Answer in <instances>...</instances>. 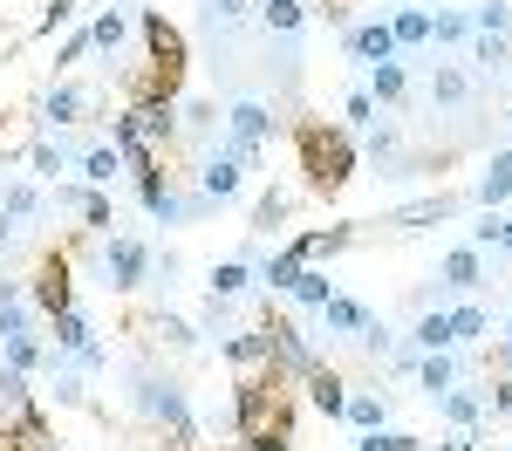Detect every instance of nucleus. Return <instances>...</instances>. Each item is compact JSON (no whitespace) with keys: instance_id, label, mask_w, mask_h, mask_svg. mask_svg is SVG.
Wrapping results in <instances>:
<instances>
[{"instance_id":"nucleus-17","label":"nucleus","mask_w":512,"mask_h":451,"mask_svg":"<svg viewBox=\"0 0 512 451\" xmlns=\"http://www.w3.org/2000/svg\"><path fill=\"white\" fill-rule=\"evenodd\" d=\"M219 123H226L219 103H178V137H192V144H219Z\"/></svg>"},{"instance_id":"nucleus-26","label":"nucleus","mask_w":512,"mask_h":451,"mask_svg":"<svg viewBox=\"0 0 512 451\" xmlns=\"http://www.w3.org/2000/svg\"><path fill=\"white\" fill-rule=\"evenodd\" d=\"M437 410H444V424H451V431H472L478 417H485V397H478V390H444Z\"/></svg>"},{"instance_id":"nucleus-3","label":"nucleus","mask_w":512,"mask_h":451,"mask_svg":"<svg viewBox=\"0 0 512 451\" xmlns=\"http://www.w3.org/2000/svg\"><path fill=\"white\" fill-rule=\"evenodd\" d=\"M294 151H301V171H308V192H342L355 171V144L349 130H335V123H294Z\"/></svg>"},{"instance_id":"nucleus-7","label":"nucleus","mask_w":512,"mask_h":451,"mask_svg":"<svg viewBox=\"0 0 512 451\" xmlns=\"http://www.w3.org/2000/svg\"><path fill=\"white\" fill-rule=\"evenodd\" d=\"M342 48H349L362 69L396 62V35H390V21H383V14H376V21H355V28H342Z\"/></svg>"},{"instance_id":"nucleus-38","label":"nucleus","mask_w":512,"mask_h":451,"mask_svg":"<svg viewBox=\"0 0 512 451\" xmlns=\"http://www.w3.org/2000/svg\"><path fill=\"white\" fill-rule=\"evenodd\" d=\"M485 328H492L485 308H451V342H485Z\"/></svg>"},{"instance_id":"nucleus-43","label":"nucleus","mask_w":512,"mask_h":451,"mask_svg":"<svg viewBox=\"0 0 512 451\" xmlns=\"http://www.w3.org/2000/svg\"><path fill=\"white\" fill-rule=\"evenodd\" d=\"M355 451H424V445H417V438H403V431H362Z\"/></svg>"},{"instance_id":"nucleus-30","label":"nucleus","mask_w":512,"mask_h":451,"mask_svg":"<svg viewBox=\"0 0 512 451\" xmlns=\"http://www.w3.org/2000/svg\"><path fill=\"white\" fill-rule=\"evenodd\" d=\"M315 315H321V322H328V328H335V335H349V342H355V328L369 322V315H362V308H355L349 294H328V301H321Z\"/></svg>"},{"instance_id":"nucleus-50","label":"nucleus","mask_w":512,"mask_h":451,"mask_svg":"<svg viewBox=\"0 0 512 451\" xmlns=\"http://www.w3.org/2000/svg\"><path fill=\"white\" fill-rule=\"evenodd\" d=\"M82 55H89V28H76V35L62 41V55H55V69H76Z\"/></svg>"},{"instance_id":"nucleus-51","label":"nucleus","mask_w":512,"mask_h":451,"mask_svg":"<svg viewBox=\"0 0 512 451\" xmlns=\"http://www.w3.org/2000/svg\"><path fill=\"white\" fill-rule=\"evenodd\" d=\"M437 451H478V438H472V431H451V438H444Z\"/></svg>"},{"instance_id":"nucleus-12","label":"nucleus","mask_w":512,"mask_h":451,"mask_svg":"<svg viewBox=\"0 0 512 451\" xmlns=\"http://www.w3.org/2000/svg\"><path fill=\"white\" fill-rule=\"evenodd\" d=\"M82 110H89V96H82L76 82H55L41 96V130H69V123H82Z\"/></svg>"},{"instance_id":"nucleus-39","label":"nucleus","mask_w":512,"mask_h":451,"mask_svg":"<svg viewBox=\"0 0 512 451\" xmlns=\"http://www.w3.org/2000/svg\"><path fill=\"white\" fill-rule=\"evenodd\" d=\"M28 164H35L41 178H62V171H69V151H62V144H55V137H41L35 151H28Z\"/></svg>"},{"instance_id":"nucleus-45","label":"nucleus","mask_w":512,"mask_h":451,"mask_svg":"<svg viewBox=\"0 0 512 451\" xmlns=\"http://www.w3.org/2000/svg\"><path fill=\"white\" fill-rule=\"evenodd\" d=\"M151 328H158V335L171 342V349H192V342H198V328H192V322H178V315H158Z\"/></svg>"},{"instance_id":"nucleus-20","label":"nucleus","mask_w":512,"mask_h":451,"mask_svg":"<svg viewBox=\"0 0 512 451\" xmlns=\"http://www.w3.org/2000/svg\"><path fill=\"white\" fill-rule=\"evenodd\" d=\"M130 35H137V21H130L123 7H103V14L89 21V48H103V55H117V48H123Z\"/></svg>"},{"instance_id":"nucleus-25","label":"nucleus","mask_w":512,"mask_h":451,"mask_svg":"<svg viewBox=\"0 0 512 451\" xmlns=\"http://www.w3.org/2000/svg\"><path fill=\"white\" fill-rule=\"evenodd\" d=\"M369 96H376V110H383V103H403V96H410V69H403V62H376V69H369Z\"/></svg>"},{"instance_id":"nucleus-6","label":"nucleus","mask_w":512,"mask_h":451,"mask_svg":"<svg viewBox=\"0 0 512 451\" xmlns=\"http://www.w3.org/2000/svg\"><path fill=\"white\" fill-rule=\"evenodd\" d=\"M192 178H198V192L219 205V199H233L239 185H246V164H239L233 151H226V137H219V144H205V158H198Z\"/></svg>"},{"instance_id":"nucleus-27","label":"nucleus","mask_w":512,"mask_h":451,"mask_svg":"<svg viewBox=\"0 0 512 451\" xmlns=\"http://www.w3.org/2000/svg\"><path fill=\"white\" fill-rule=\"evenodd\" d=\"M410 342H417L424 356H437V349H458V342H451V315H444V308H431V315H417V328H410Z\"/></svg>"},{"instance_id":"nucleus-2","label":"nucleus","mask_w":512,"mask_h":451,"mask_svg":"<svg viewBox=\"0 0 512 451\" xmlns=\"http://www.w3.org/2000/svg\"><path fill=\"white\" fill-rule=\"evenodd\" d=\"M130 404H137V417H144L151 431H164L178 451L198 445V417H192V404H185V383H178V376H164V369H130Z\"/></svg>"},{"instance_id":"nucleus-9","label":"nucleus","mask_w":512,"mask_h":451,"mask_svg":"<svg viewBox=\"0 0 512 451\" xmlns=\"http://www.w3.org/2000/svg\"><path fill=\"white\" fill-rule=\"evenodd\" d=\"M267 130H274V110L260 96H233L226 103V144H267Z\"/></svg>"},{"instance_id":"nucleus-19","label":"nucleus","mask_w":512,"mask_h":451,"mask_svg":"<svg viewBox=\"0 0 512 451\" xmlns=\"http://www.w3.org/2000/svg\"><path fill=\"white\" fill-rule=\"evenodd\" d=\"M472 199L485 205V212H499V205L512 199V151H499V158L485 164V178L472 185Z\"/></svg>"},{"instance_id":"nucleus-33","label":"nucleus","mask_w":512,"mask_h":451,"mask_svg":"<svg viewBox=\"0 0 512 451\" xmlns=\"http://www.w3.org/2000/svg\"><path fill=\"white\" fill-rule=\"evenodd\" d=\"M383 410H390V404H383L376 390H355V397H349V410H342V417H349L355 431H383Z\"/></svg>"},{"instance_id":"nucleus-15","label":"nucleus","mask_w":512,"mask_h":451,"mask_svg":"<svg viewBox=\"0 0 512 451\" xmlns=\"http://www.w3.org/2000/svg\"><path fill=\"white\" fill-rule=\"evenodd\" d=\"M437 281H444V287H458V294H472V287H485V253H478V246H458V253H444Z\"/></svg>"},{"instance_id":"nucleus-40","label":"nucleus","mask_w":512,"mask_h":451,"mask_svg":"<svg viewBox=\"0 0 512 451\" xmlns=\"http://www.w3.org/2000/svg\"><path fill=\"white\" fill-rule=\"evenodd\" d=\"M301 267H308V260H294V253H274V260H267V267H260V281L274 287V294H287V287H294V274H301Z\"/></svg>"},{"instance_id":"nucleus-53","label":"nucleus","mask_w":512,"mask_h":451,"mask_svg":"<svg viewBox=\"0 0 512 451\" xmlns=\"http://www.w3.org/2000/svg\"><path fill=\"white\" fill-rule=\"evenodd\" d=\"M499 246H506V253H512V219H506V240H499Z\"/></svg>"},{"instance_id":"nucleus-35","label":"nucleus","mask_w":512,"mask_h":451,"mask_svg":"<svg viewBox=\"0 0 512 451\" xmlns=\"http://www.w3.org/2000/svg\"><path fill=\"white\" fill-rule=\"evenodd\" d=\"M376 164H396L403 158V137H396V123H369V144H362Z\"/></svg>"},{"instance_id":"nucleus-1","label":"nucleus","mask_w":512,"mask_h":451,"mask_svg":"<svg viewBox=\"0 0 512 451\" xmlns=\"http://www.w3.org/2000/svg\"><path fill=\"white\" fill-rule=\"evenodd\" d=\"M233 431L246 451H287L294 445V417H287V376L267 369V376H246L233 397Z\"/></svg>"},{"instance_id":"nucleus-52","label":"nucleus","mask_w":512,"mask_h":451,"mask_svg":"<svg viewBox=\"0 0 512 451\" xmlns=\"http://www.w3.org/2000/svg\"><path fill=\"white\" fill-rule=\"evenodd\" d=\"M499 356H506V369H512V328H506V342H499Z\"/></svg>"},{"instance_id":"nucleus-36","label":"nucleus","mask_w":512,"mask_h":451,"mask_svg":"<svg viewBox=\"0 0 512 451\" xmlns=\"http://www.w3.org/2000/svg\"><path fill=\"white\" fill-rule=\"evenodd\" d=\"M431 41H437V48H458V41H472V14H431Z\"/></svg>"},{"instance_id":"nucleus-16","label":"nucleus","mask_w":512,"mask_h":451,"mask_svg":"<svg viewBox=\"0 0 512 451\" xmlns=\"http://www.w3.org/2000/svg\"><path fill=\"white\" fill-rule=\"evenodd\" d=\"M76 171H82V185L110 192V185H117V171H123V151H117V144H89V151L76 158Z\"/></svg>"},{"instance_id":"nucleus-29","label":"nucleus","mask_w":512,"mask_h":451,"mask_svg":"<svg viewBox=\"0 0 512 451\" xmlns=\"http://www.w3.org/2000/svg\"><path fill=\"white\" fill-rule=\"evenodd\" d=\"M472 62H478V76H506L512 69V41L506 35H472Z\"/></svg>"},{"instance_id":"nucleus-28","label":"nucleus","mask_w":512,"mask_h":451,"mask_svg":"<svg viewBox=\"0 0 512 451\" xmlns=\"http://www.w3.org/2000/svg\"><path fill=\"white\" fill-rule=\"evenodd\" d=\"M205 287H212V301H239V294L253 287V267H246V260H219Z\"/></svg>"},{"instance_id":"nucleus-37","label":"nucleus","mask_w":512,"mask_h":451,"mask_svg":"<svg viewBox=\"0 0 512 451\" xmlns=\"http://www.w3.org/2000/svg\"><path fill=\"white\" fill-rule=\"evenodd\" d=\"M287 294H294V301H301V308H321V301H328V294H335V287H328V274H315V267H301V274H294V287H287Z\"/></svg>"},{"instance_id":"nucleus-46","label":"nucleus","mask_w":512,"mask_h":451,"mask_svg":"<svg viewBox=\"0 0 512 451\" xmlns=\"http://www.w3.org/2000/svg\"><path fill=\"white\" fill-rule=\"evenodd\" d=\"M69 21H76V0H48V7H41V35H55V28H69Z\"/></svg>"},{"instance_id":"nucleus-41","label":"nucleus","mask_w":512,"mask_h":451,"mask_svg":"<svg viewBox=\"0 0 512 451\" xmlns=\"http://www.w3.org/2000/svg\"><path fill=\"white\" fill-rule=\"evenodd\" d=\"M205 14H212V28H239L246 14H260V0H205Z\"/></svg>"},{"instance_id":"nucleus-18","label":"nucleus","mask_w":512,"mask_h":451,"mask_svg":"<svg viewBox=\"0 0 512 451\" xmlns=\"http://www.w3.org/2000/svg\"><path fill=\"white\" fill-rule=\"evenodd\" d=\"M390 35H396V55H403V48H424V41H431V7L403 0V7L390 14Z\"/></svg>"},{"instance_id":"nucleus-54","label":"nucleus","mask_w":512,"mask_h":451,"mask_svg":"<svg viewBox=\"0 0 512 451\" xmlns=\"http://www.w3.org/2000/svg\"><path fill=\"white\" fill-rule=\"evenodd\" d=\"M506 123H512V110H506Z\"/></svg>"},{"instance_id":"nucleus-13","label":"nucleus","mask_w":512,"mask_h":451,"mask_svg":"<svg viewBox=\"0 0 512 451\" xmlns=\"http://www.w3.org/2000/svg\"><path fill=\"white\" fill-rule=\"evenodd\" d=\"M451 212H458V199H451V192H431V199H417V205H396L390 226H396V233H424V226L451 219Z\"/></svg>"},{"instance_id":"nucleus-34","label":"nucleus","mask_w":512,"mask_h":451,"mask_svg":"<svg viewBox=\"0 0 512 451\" xmlns=\"http://www.w3.org/2000/svg\"><path fill=\"white\" fill-rule=\"evenodd\" d=\"M506 28H512L506 0H478V7H472V35H506Z\"/></svg>"},{"instance_id":"nucleus-4","label":"nucleus","mask_w":512,"mask_h":451,"mask_svg":"<svg viewBox=\"0 0 512 451\" xmlns=\"http://www.w3.org/2000/svg\"><path fill=\"white\" fill-rule=\"evenodd\" d=\"M96 274H103L110 294H137V287L151 281V246L130 240V233H110L103 253H96Z\"/></svg>"},{"instance_id":"nucleus-44","label":"nucleus","mask_w":512,"mask_h":451,"mask_svg":"<svg viewBox=\"0 0 512 451\" xmlns=\"http://www.w3.org/2000/svg\"><path fill=\"white\" fill-rule=\"evenodd\" d=\"M355 342H362V349H369V356H390V349H396V335H390V322H376V315H369V322L355 328Z\"/></svg>"},{"instance_id":"nucleus-42","label":"nucleus","mask_w":512,"mask_h":451,"mask_svg":"<svg viewBox=\"0 0 512 451\" xmlns=\"http://www.w3.org/2000/svg\"><path fill=\"white\" fill-rule=\"evenodd\" d=\"M280 219H287V192H260V205H253V233H274Z\"/></svg>"},{"instance_id":"nucleus-11","label":"nucleus","mask_w":512,"mask_h":451,"mask_svg":"<svg viewBox=\"0 0 512 451\" xmlns=\"http://www.w3.org/2000/svg\"><path fill=\"white\" fill-rule=\"evenodd\" d=\"M28 219H41V192H35V185H21V178H7V185H0V246L21 240Z\"/></svg>"},{"instance_id":"nucleus-47","label":"nucleus","mask_w":512,"mask_h":451,"mask_svg":"<svg viewBox=\"0 0 512 451\" xmlns=\"http://www.w3.org/2000/svg\"><path fill=\"white\" fill-rule=\"evenodd\" d=\"M485 417H512V369L492 383V390H485Z\"/></svg>"},{"instance_id":"nucleus-48","label":"nucleus","mask_w":512,"mask_h":451,"mask_svg":"<svg viewBox=\"0 0 512 451\" xmlns=\"http://www.w3.org/2000/svg\"><path fill=\"white\" fill-rule=\"evenodd\" d=\"M342 117H349L355 130H362V123H376V96H369V89H355L349 103H342Z\"/></svg>"},{"instance_id":"nucleus-32","label":"nucleus","mask_w":512,"mask_h":451,"mask_svg":"<svg viewBox=\"0 0 512 451\" xmlns=\"http://www.w3.org/2000/svg\"><path fill=\"white\" fill-rule=\"evenodd\" d=\"M417 376H424V390H431V404H437V397H444V390L458 383V363H451V349L424 356V363H417Z\"/></svg>"},{"instance_id":"nucleus-31","label":"nucleus","mask_w":512,"mask_h":451,"mask_svg":"<svg viewBox=\"0 0 512 451\" xmlns=\"http://www.w3.org/2000/svg\"><path fill=\"white\" fill-rule=\"evenodd\" d=\"M28 287L21 281H0V335H14V328H28Z\"/></svg>"},{"instance_id":"nucleus-21","label":"nucleus","mask_w":512,"mask_h":451,"mask_svg":"<svg viewBox=\"0 0 512 451\" xmlns=\"http://www.w3.org/2000/svg\"><path fill=\"white\" fill-rule=\"evenodd\" d=\"M260 28L280 35V41H294L308 28V7H301V0H260Z\"/></svg>"},{"instance_id":"nucleus-10","label":"nucleus","mask_w":512,"mask_h":451,"mask_svg":"<svg viewBox=\"0 0 512 451\" xmlns=\"http://www.w3.org/2000/svg\"><path fill=\"white\" fill-rule=\"evenodd\" d=\"M28 301H35L41 315H62V308H76V301H69V260H62V253H48V260L35 267V287H28Z\"/></svg>"},{"instance_id":"nucleus-22","label":"nucleus","mask_w":512,"mask_h":451,"mask_svg":"<svg viewBox=\"0 0 512 451\" xmlns=\"http://www.w3.org/2000/svg\"><path fill=\"white\" fill-rule=\"evenodd\" d=\"M431 103H437V110L472 103V76H465V69H451V62H437V69H431Z\"/></svg>"},{"instance_id":"nucleus-8","label":"nucleus","mask_w":512,"mask_h":451,"mask_svg":"<svg viewBox=\"0 0 512 451\" xmlns=\"http://www.w3.org/2000/svg\"><path fill=\"white\" fill-rule=\"evenodd\" d=\"M55 205H69L89 233H103L110 240V226H117V212H110V192H96V185H55Z\"/></svg>"},{"instance_id":"nucleus-5","label":"nucleus","mask_w":512,"mask_h":451,"mask_svg":"<svg viewBox=\"0 0 512 451\" xmlns=\"http://www.w3.org/2000/svg\"><path fill=\"white\" fill-rule=\"evenodd\" d=\"M48 335H55L48 349H55V356H69V363H76L82 376H96V369L110 363V356H103V342H96V328H89V315H82V308H62V315H48Z\"/></svg>"},{"instance_id":"nucleus-23","label":"nucleus","mask_w":512,"mask_h":451,"mask_svg":"<svg viewBox=\"0 0 512 451\" xmlns=\"http://www.w3.org/2000/svg\"><path fill=\"white\" fill-rule=\"evenodd\" d=\"M219 356L239 369H253V363H267V328H239V335H219Z\"/></svg>"},{"instance_id":"nucleus-49","label":"nucleus","mask_w":512,"mask_h":451,"mask_svg":"<svg viewBox=\"0 0 512 451\" xmlns=\"http://www.w3.org/2000/svg\"><path fill=\"white\" fill-rule=\"evenodd\" d=\"M499 240H506V219H499V212H485V226H472V246L485 253V246H499Z\"/></svg>"},{"instance_id":"nucleus-14","label":"nucleus","mask_w":512,"mask_h":451,"mask_svg":"<svg viewBox=\"0 0 512 451\" xmlns=\"http://www.w3.org/2000/svg\"><path fill=\"white\" fill-rule=\"evenodd\" d=\"M41 356H48V342L35 335V322H28V328H14V335H0V363H7V369L35 376V369H41Z\"/></svg>"},{"instance_id":"nucleus-24","label":"nucleus","mask_w":512,"mask_h":451,"mask_svg":"<svg viewBox=\"0 0 512 451\" xmlns=\"http://www.w3.org/2000/svg\"><path fill=\"white\" fill-rule=\"evenodd\" d=\"M308 397H315L321 417H342V410H349V383H342L335 369H315V376H308Z\"/></svg>"}]
</instances>
